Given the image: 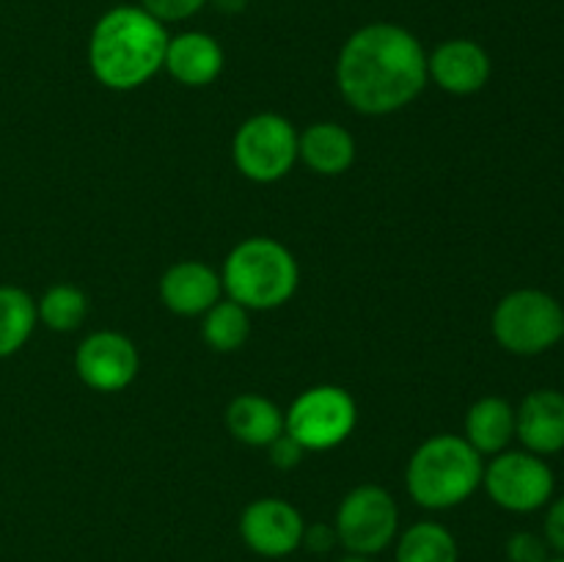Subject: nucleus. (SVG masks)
<instances>
[{"mask_svg": "<svg viewBox=\"0 0 564 562\" xmlns=\"http://www.w3.org/2000/svg\"><path fill=\"white\" fill-rule=\"evenodd\" d=\"M427 53L408 28L372 22L352 33L336 61V83L347 105L386 116L411 105L427 86Z\"/></svg>", "mask_w": 564, "mask_h": 562, "instance_id": "f257e3e1", "label": "nucleus"}, {"mask_svg": "<svg viewBox=\"0 0 564 562\" xmlns=\"http://www.w3.org/2000/svg\"><path fill=\"white\" fill-rule=\"evenodd\" d=\"M169 33L141 6L105 11L88 39V66L105 88L132 91L163 69Z\"/></svg>", "mask_w": 564, "mask_h": 562, "instance_id": "f03ea898", "label": "nucleus"}, {"mask_svg": "<svg viewBox=\"0 0 564 562\" xmlns=\"http://www.w3.org/2000/svg\"><path fill=\"white\" fill-rule=\"evenodd\" d=\"M482 474V455L466 439L441 433L413 452L405 485L416 505L427 510H449L477 494Z\"/></svg>", "mask_w": 564, "mask_h": 562, "instance_id": "7ed1b4c3", "label": "nucleus"}, {"mask_svg": "<svg viewBox=\"0 0 564 562\" xmlns=\"http://www.w3.org/2000/svg\"><path fill=\"white\" fill-rule=\"evenodd\" d=\"M220 281L229 301L240 303L248 312H270L295 295L301 268L290 248L273 237H248L229 251Z\"/></svg>", "mask_w": 564, "mask_h": 562, "instance_id": "20e7f679", "label": "nucleus"}, {"mask_svg": "<svg viewBox=\"0 0 564 562\" xmlns=\"http://www.w3.org/2000/svg\"><path fill=\"white\" fill-rule=\"evenodd\" d=\"M564 309L543 290H516L501 298L494 309L496 342L516 356H540L562 342Z\"/></svg>", "mask_w": 564, "mask_h": 562, "instance_id": "39448f33", "label": "nucleus"}, {"mask_svg": "<svg viewBox=\"0 0 564 562\" xmlns=\"http://www.w3.org/2000/svg\"><path fill=\"white\" fill-rule=\"evenodd\" d=\"M356 400L341 386H312L284 413V433L306 452H325L345 444L356 430Z\"/></svg>", "mask_w": 564, "mask_h": 562, "instance_id": "423d86ee", "label": "nucleus"}, {"mask_svg": "<svg viewBox=\"0 0 564 562\" xmlns=\"http://www.w3.org/2000/svg\"><path fill=\"white\" fill-rule=\"evenodd\" d=\"M237 171L251 182H279L297 160V130L279 114H257L246 119L231 143Z\"/></svg>", "mask_w": 564, "mask_h": 562, "instance_id": "0eeeda50", "label": "nucleus"}, {"mask_svg": "<svg viewBox=\"0 0 564 562\" xmlns=\"http://www.w3.org/2000/svg\"><path fill=\"white\" fill-rule=\"evenodd\" d=\"M334 529L347 554H380L394 543L400 529L394 496L380 485H358L341 499Z\"/></svg>", "mask_w": 564, "mask_h": 562, "instance_id": "6e6552de", "label": "nucleus"}, {"mask_svg": "<svg viewBox=\"0 0 564 562\" xmlns=\"http://www.w3.org/2000/svg\"><path fill=\"white\" fill-rule=\"evenodd\" d=\"M482 485L490 499L507 512L543 510L554 499V472L540 455L505 450L485 466Z\"/></svg>", "mask_w": 564, "mask_h": 562, "instance_id": "1a4fd4ad", "label": "nucleus"}, {"mask_svg": "<svg viewBox=\"0 0 564 562\" xmlns=\"http://www.w3.org/2000/svg\"><path fill=\"white\" fill-rule=\"evenodd\" d=\"M303 532H306V523L297 507L275 496L251 501L240 516L242 543L253 554L268 556V560H281L301 549Z\"/></svg>", "mask_w": 564, "mask_h": 562, "instance_id": "9d476101", "label": "nucleus"}, {"mask_svg": "<svg viewBox=\"0 0 564 562\" xmlns=\"http://www.w3.org/2000/svg\"><path fill=\"white\" fill-rule=\"evenodd\" d=\"M141 358L135 345L119 331L86 336L75 353L77 378L94 391H121L135 380Z\"/></svg>", "mask_w": 564, "mask_h": 562, "instance_id": "9b49d317", "label": "nucleus"}, {"mask_svg": "<svg viewBox=\"0 0 564 562\" xmlns=\"http://www.w3.org/2000/svg\"><path fill=\"white\" fill-rule=\"evenodd\" d=\"M490 55L482 44L471 39H449L438 44L433 55H427V75L435 86L444 88L455 97H468L488 86L490 80Z\"/></svg>", "mask_w": 564, "mask_h": 562, "instance_id": "f8f14e48", "label": "nucleus"}, {"mask_svg": "<svg viewBox=\"0 0 564 562\" xmlns=\"http://www.w3.org/2000/svg\"><path fill=\"white\" fill-rule=\"evenodd\" d=\"M516 439L534 455H556L564 450V395L538 389L516 408Z\"/></svg>", "mask_w": 564, "mask_h": 562, "instance_id": "ddd939ff", "label": "nucleus"}, {"mask_svg": "<svg viewBox=\"0 0 564 562\" xmlns=\"http://www.w3.org/2000/svg\"><path fill=\"white\" fill-rule=\"evenodd\" d=\"M224 281L209 264L187 259L169 268L160 279V301L180 317H198L220 301Z\"/></svg>", "mask_w": 564, "mask_h": 562, "instance_id": "4468645a", "label": "nucleus"}, {"mask_svg": "<svg viewBox=\"0 0 564 562\" xmlns=\"http://www.w3.org/2000/svg\"><path fill=\"white\" fill-rule=\"evenodd\" d=\"M163 69L182 86H209L224 69V47L209 33H180L169 39Z\"/></svg>", "mask_w": 564, "mask_h": 562, "instance_id": "2eb2a0df", "label": "nucleus"}, {"mask_svg": "<svg viewBox=\"0 0 564 562\" xmlns=\"http://www.w3.org/2000/svg\"><path fill=\"white\" fill-rule=\"evenodd\" d=\"M297 158L323 176H339L356 160V141L336 121H314L297 136Z\"/></svg>", "mask_w": 564, "mask_h": 562, "instance_id": "dca6fc26", "label": "nucleus"}, {"mask_svg": "<svg viewBox=\"0 0 564 562\" xmlns=\"http://www.w3.org/2000/svg\"><path fill=\"white\" fill-rule=\"evenodd\" d=\"M226 428L248 446H270L284 433V411L262 395H240L226 408Z\"/></svg>", "mask_w": 564, "mask_h": 562, "instance_id": "f3484780", "label": "nucleus"}, {"mask_svg": "<svg viewBox=\"0 0 564 562\" xmlns=\"http://www.w3.org/2000/svg\"><path fill=\"white\" fill-rule=\"evenodd\" d=\"M516 439V408L501 397H482L466 413V441L479 455H499Z\"/></svg>", "mask_w": 564, "mask_h": 562, "instance_id": "a211bd4d", "label": "nucleus"}, {"mask_svg": "<svg viewBox=\"0 0 564 562\" xmlns=\"http://www.w3.org/2000/svg\"><path fill=\"white\" fill-rule=\"evenodd\" d=\"M457 540L444 523L419 521L397 540V562H457Z\"/></svg>", "mask_w": 564, "mask_h": 562, "instance_id": "6ab92c4d", "label": "nucleus"}, {"mask_svg": "<svg viewBox=\"0 0 564 562\" xmlns=\"http://www.w3.org/2000/svg\"><path fill=\"white\" fill-rule=\"evenodd\" d=\"M36 323V301L20 287H0V358L14 356L31 339Z\"/></svg>", "mask_w": 564, "mask_h": 562, "instance_id": "aec40b11", "label": "nucleus"}, {"mask_svg": "<svg viewBox=\"0 0 564 562\" xmlns=\"http://www.w3.org/2000/svg\"><path fill=\"white\" fill-rule=\"evenodd\" d=\"M251 334V317L248 309L235 301H218L213 309L204 312L202 336L207 347L215 353H235L240 350Z\"/></svg>", "mask_w": 564, "mask_h": 562, "instance_id": "412c9836", "label": "nucleus"}, {"mask_svg": "<svg viewBox=\"0 0 564 562\" xmlns=\"http://www.w3.org/2000/svg\"><path fill=\"white\" fill-rule=\"evenodd\" d=\"M36 314L50 331H75L77 325L86 320L88 314V298L83 295V290L72 284H55L50 287L42 295V301L36 303Z\"/></svg>", "mask_w": 564, "mask_h": 562, "instance_id": "4be33fe9", "label": "nucleus"}, {"mask_svg": "<svg viewBox=\"0 0 564 562\" xmlns=\"http://www.w3.org/2000/svg\"><path fill=\"white\" fill-rule=\"evenodd\" d=\"M507 560L510 562H549L551 549L543 534L534 532H516L505 545Z\"/></svg>", "mask_w": 564, "mask_h": 562, "instance_id": "5701e85b", "label": "nucleus"}, {"mask_svg": "<svg viewBox=\"0 0 564 562\" xmlns=\"http://www.w3.org/2000/svg\"><path fill=\"white\" fill-rule=\"evenodd\" d=\"M207 6V0H141V9L149 11L158 22H182L187 17L198 14Z\"/></svg>", "mask_w": 564, "mask_h": 562, "instance_id": "b1692460", "label": "nucleus"}, {"mask_svg": "<svg viewBox=\"0 0 564 562\" xmlns=\"http://www.w3.org/2000/svg\"><path fill=\"white\" fill-rule=\"evenodd\" d=\"M543 538L551 551L564 556V496L549 501V512H545Z\"/></svg>", "mask_w": 564, "mask_h": 562, "instance_id": "393cba45", "label": "nucleus"}, {"mask_svg": "<svg viewBox=\"0 0 564 562\" xmlns=\"http://www.w3.org/2000/svg\"><path fill=\"white\" fill-rule=\"evenodd\" d=\"M268 450H270V463H273L275 468H295L297 463L303 461V455H306V450H303L290 433H281Z\"/></svg>", "mask_w": 564, "mask_h": 562, "instance_id": "a878e982", "label": "nucleus"}, {"mask_svg": "<svg viewBox=\"0 0 564 562\" xmlns=\"http://www.w3.org/2000/svg\"><path fill=\"white\" fill-rule=\"evenodd\" d=\"M336 543H339L336 529L325 527V523H312V527H306V532H303V545H306L308 551H314V554H325V551L334 549Z\"/></svg>", "mask_w": 564, "mask_h": 562, "instance_id": "bb28decb", "label": "nucleus"}, {"mask_svg": "<svg viewBox=\"0 0 564 562\" xmlns=\"http://www.w3.org/2000/svg\"><path fill=\"white\" fill-rule=\"evenodd\" d=\"M215 3L226 11H240L242 6H246V0H215Z\"/></svg>", "mask_w": 564, "mask_h": 562, "instance_id": "cd10ccee", "label": "nucleus"}, {"mask_svg": "<svg viewBox=\"0 0 564 562\" xmlns=\"http://www.w3.org/2000/svg\"><path fill=\"white\" fill-rule=\"evenodd\" d=\"M339 562H375L372 556H361V554H347V556H341Z\"/></svg>", "mask_w": 564, "mask_h": 562, "instance_id": "c85d7f7f", "label": "nucleus"}, {"mask_svg": "<svg viewBox=\"0 0 564 562\" xmlns=\"http://www.w3.org/2000/svg\"><path fill=\"white\" fill-rule=\"evenodd\" d=\"M549 562H564V556H560V554H556V556H551V560Z\"/></svg>", "mask_w": 564, "mask_h": 562, "instance_id": "c756f323", "label": "nucleus"}, {"mask_svg": "<svg viewBox=\"0 0 564 562\" xmlns=\"http://www.w3.org/2000/svg\"><path fill=\"white\" fill-rule=\"evenodd\" d=\"M562 339H564V323H562Z\"/></svg>", "mask_w": 564, "mask_h": 562, "instance_id": "7c9ffc66", "label": "nucleus"}]
</instances>
